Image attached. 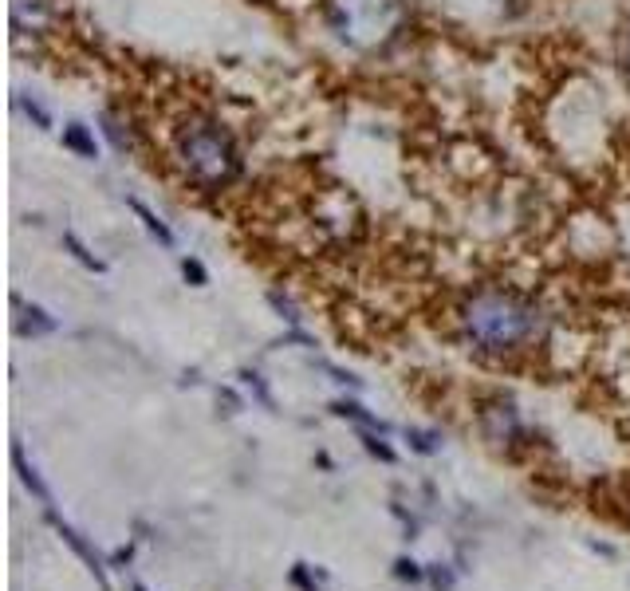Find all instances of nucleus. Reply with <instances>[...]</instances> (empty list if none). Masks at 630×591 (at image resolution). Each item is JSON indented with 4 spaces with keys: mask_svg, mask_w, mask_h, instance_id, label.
<instances>
[{
    "mask_svg": "<svg viewBox=\"0 0 630 591\" xmlns=\"http://www.w3.org/2000/svg\"><path fill=\"white\" fill-rule=\"evenodd\" d=\"M544 316L516 292H481L465 304V331L481 351H520L540 339Z\"/></svg>",
    "mask_w": 630,
    "mask_h": 591,
    "instance_id": "nucleus-1",
    "label": "nucleus"
},
{
    "mask_svg": "<svg viewBox=\"0 0 630 591\" xmlns=\"http://www.w3.org/2000/svg\"><path fill=\"white\" fill-rule=\"evenodd\" d=\"M178 158L186 166V174L205 186V190H221L237 178L241 170V154L233 134L225 131L217 119H189L178 131Z\"/></svg>",
    "mask_w": 630,
    "mask_h": 591,
    "instance_id": "nucleus-2",
    "label": "nucleus"
},
{
    "mask_svg": "<svg viewBox=\"0 0 630 591\" xmlns=\"http://www.w3.org/2000/svg\"><path fill=\"white\" fill-rule=\"evenodd\" d=\"M402 20L398 0H331V24L355 48L382 44Z\"/></svg>",
    "mask_w": 630,
    "mask_h": 591,
    "instance_id": "nucleus-3",
    "label": "nucleus"
},
{
    "mask_svg": "<svg viewBox=\"0 0 630 591\" xmlns=\"http://www.w3.org/2000/svg\"><path fill=\"white\" fill-rule=\"evenodd\" d=\"M52 525L60 528V536H63V540H67V544H71V548H75V552L83 556V564H87V568L95 572V580H99V584L107 588V576H103V564H99V556H95V552H91V548L83 544V536H79L75 528H67V525H63V521H56V517H52Z\"/></svg>",
    "mask_w": 630,
    "mask_h": 591,
    "instance_id": "nucleus-4",
    "label": "nucleus"
},
{
    "mask_svg": "<svg viewBox=\"0 0 630 591\" xmlns=\"http://www.w3.org/2000/svg\"><path fill=\"white\" fill-rule=\"evenodd\" d=\"M12 461H16V469H20V481H24V485H28V489H32V493L44 501V505H52V493H48V485L40 481L36 465H28V461H24V450H20V446H12Z\"/></svg>",
    "mask_w": 630,
    "mask_h": 591,
    "instance_id": "nucleus-5",
    "label": "nucleus"
},
{
    "mask_svg": "<svg viewBox=\"0 0 630 591\" xmlns=\"http://www.w3.org/2000/svg\"><path fill=\"white\" fill-rule=\"evenodd\" d=\"M398 576H402V580H422L418 564H410V560H398Z\"/></svg>",
    "mask_w": 630,
    "mask_h": 591,
    "instance_id": "nucleus-6",
    "label": "nucleus"
},
{
    "mask_svg": "<svg viewBox=\"0 0 630 591\" xmlns=\"http://www.w3.org/2000/svg\"><path fill=\"white\" fill-rule=\"evenodd\" d=\"M134 591H146V588H134Z\"/></svg>",
    "mask_w": 630,
    "mask_h": 591,
    "instance_id": "nucleus-7",
    "label": "nucleus"
}]
</instances>
